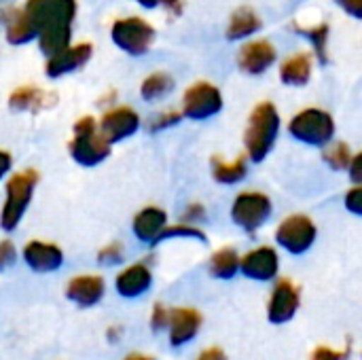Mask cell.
<instances>
[{
	"label": "cell",
	"mask_w": 362,
	"mask_h": 360,
	"mask_svg": "<svg viewBox=\"0 0 362 360\" xmlns=\"http://www.w3.org/2000/svg\"><path fill=\"white\" fill-rule=\"evenodd\" d=\"M23 11L36 28L38 47L47 57L70 45L76 0H28Z\"/></svg>",
	"instance_id": "obj_1"
},
{
	"label": "cell",
	"mask_w": 362,
	"mask_h": 360,
	"mask_svg": "<svg viewBox=\"0 0 362 360\" xmlns=\"http://www.w3.org/2000/svg\"><path fill=\"white\" fill-rule=\"evenodd\" d=\"M280 134V112L272 102H261L255 106L246 132H244V144L246 153L252 161H263Z\"/></svg>",
	"instance_id": "obj_2"
},
{
	"label": "cell",
	"mask_w": 362,
	"mask_h": 360,
	"mask_svg": "<svg viewBox=\"0 0 362 360\" xmlns=\"http://www.w3.org/2000/svg\"><path fill=\"white\" fill-rule=\"evenodd\" d=\"M110 142L102 136V132L98 129L95 119L91 117H83L76 121L74 125V138L70 140L68 149H70V157L85 166H98L102 163L108 155H110Z\"/></svg>",
	"instance_id": "obj_3"
},
{
	"label": "cell",
	"mask_w": 362,
	"mask_h": 360,
	"mask_svg": "<svg viewBox=\"0 0 362 360\" xmlns=\"http://www.w3.org/2000/svg\"><path fill=\"white\" fill-rule=\"evenodd\" d=\"M38 172L36 170H23L19 174H13L6 182V197H4V206L0 212V227L4 231H13L21 216L25 214L32 195H34V187L38 185Z\"/></svg>",
	"instance_id": "obj_4"
},
{
	"label": "cell",
	"mask_w": 362,
	"mask_h": 360,
	"mask_svg": "<svg viewBox=\"0 0 362 360\" xmlns=\"http://www.w3.org/2000/svg\"><path fill=\"white\" fill-rule=\"evenodd\" d=\"M288 132H291L293 138H297L303 144L325 146L335 136V121H333V117L327 110L305 108V110L297 112L291 119Z\"/></svg>",
	"instance_id": "obj_5"
},
{
	"label": "cell",
	"mask_w": 362,
	"mask_h": 360,
	"mask_svg": "<svg viewBox=\"0 0 362 360\" xmlns=\"http://www.w3.org/2000/svg\"><path fill=\"white\" fill-rule=\"evenodd\" d=\"M110 34H112L115 45L121 51H125V53H129L134 57L146 55L151 51L153 42H155V28L148 21H144L142 17L117 19L112 23Z\"/></svg>",
	"instance_id": "obj_6"
},
{
	"label": "cell",
	"mask_w": 362,
	"mask_h": 360,
	"mask_svg": "<svg viewBox=\"0 0 362 360\" xmlns=\"http://www.w3.org/2000/svg\"><path fill=\"white\" fill-rule=\"evenodd\" d=\"M269 214H272V202L265 193H259V191L240 193L231 208L233 223L250 233L257 231L261 225H265Z\"/></svg>",
	"instance_id": "obj_7"
},
{
	"label": "cell",
	"mask_w": 362,
	"mask_h": 360,
	"mask_svg": "<svg viewBox=\"0 0 362 360\" xmlns=\"http://www.w3.org/2000/svg\"><path fill=\"white\" fill-rule=\"evenodd\" d=\"M223 108V95L216 85L199 81L191 85L182 95V115L193 121H204L221 112Z\"/></svg>",
	"instance_id": "obj_8"
},
{
	"label": "cell",
	"mask_w": 362,
	"mask_h": 360,
	"mask_svg": "<svg viewBox=\"0 0 362 360\" xmlns=\"http://www.w3.org/2000/svg\"><path fill=\"white\" fill-rule=\"evenodd\" d=\"M276 240L284 250L293 255H303L316 242V225L305 214H293L280 223Z\"/></svg>",
	"instance_id": "obj_9"
},
{
	"label": "cell",
	"mask_w": 362,
	"mask_h": 360,
	"mask_svg": "<svg viewBox=\"0 0 362 360\" xmlns=\"http://www.w3.org/2000/svg\"><path fill=\"white\" fill-rule=\"evenodd\" d=\"M98 129L110 144H115V142H121V140L134 136L140 129V117L129 106H117L102 117Z\"/></svg>",
	"instance_id": "obj_10"
},
{
	"label": "cell",
	"mask_w": 362,
	"mask_h": 360,
	"mask_svg": "<svg viewBox=\"0 0 362 360\" xmlns=\"http://www.w3.org/2000/svg\"><path fill=\"white\" fill-rule=\"evenodd\" d=\"M278 59L276 47L269 40H250L238 53V66L246 74H263Z\"/></svg>",
	"instance_id": "obj_11"
},
{
	"label": "cell",
	"mask_w": 362,
	"mask_h": 360,
	"mask_svg": "<svg viewBox=\"0 0 362 360\" xmlns=\"http://www.w3.org/2000/svg\"><path fill=\"white\" fill-rule=\"evenodd\" d=\"M93 53V47L89 42H78V45H68L66 49H62L59 53L51 55L47 59V76L49 79H57V76H64L68 72H74L78 68H83L89 57Z\"/></svg>",
	"instance_id": "obj_12"
},
{
	"label": "cell",
	"mask_w": 362,
	"mask_h": 360,
	"mask_svg": "<svg viewBox=\"0 0 362 360\" xmlns=\"http://www.w3.org/2000/svg\"><path fill=\"white\" fill-rule=\"evenodd\" d=\"M278 267H280L278 252L274 248H269V246L255 248V250H250L248 255H244L240 259L242 274L248 276V278H252V280H261V282L276 278Z\"/></svg>",
	"instance_id": "obj_13"
},
{
	"label": "cell",
	"mask_w": 362,
	"mask_h": 360,
	"mask_svg": "<svg viewBox=\"0 0 362 360\" xmlns=\"http://www.w3.org/2000/svg\"><path fill=\"white\" fill-rule=\"evenodd\" d=\"M297 310H299V289L291 280H280L267 306L269 320L276 325L288 323L297 314Z\"/></svg>",
	"instance_id": "obj_14"
},
{
	"label": "cell",
	"mask_w": 362,
	"mask_h": 360,
	"mask_svg": "<svg viewBox=\"0 0 362 360\" xmlns=\"http://www.w3.org/2000/svg\"><path fill=\"white\" fill-rule=\"evenodd\" d=\"M23 261L30 265V269H34L38 274H47V272L59 269L64 255H62L59 246L34 240L23 248Z\"/></svg>",
	"instance_id": "obj_15"
},
{
	"label": "cell",
	"mask_w": 362,
	"mask_h": 360,
	"mask_svg": "<svg viewBox=\"0 0 362 360\" xmlns=\"http://www.w3.org/2000/svg\"><path fill=\"white\" fill-rule=\"evenodd\" d=\"M170 344L172 346H182L191 342L199 327H202V316L197 310L191 308H178L170 314Z\"/></svg>",
	"instance_id": "obj_16"
},
{
	"label": "cell",
	"mask_w": 362,
	"mask_h": 360,
	"mask_svg": "<svg viewBox=\"0 0 362 360\" xmlns=\"http://www.w3.org/2000/svg\"><path fill=\"white\" fill-rule=\"evenodd\" d=\"M57 102L55 93L42 91L34 85H21L8 95V106L13 110H28V112H40L45 108H51Z\"/></svg>",
	"instance_id": "obj_17"
},
{
	"label": "cell",
	"mask_w": 362,
	"mask_h": 360,
	"mask_svg": "<svg viewBox=\"0 0 362 360\" xmlns=\"http://www.w3.org/2000/svg\"><path fill=\"white\" fill-rule=\"evenodd\" d=\"M151 282H153L151 269L144 263H136L117 276L115 286H117V293L121 297L132 299V297H140L142 293H146L151 289Z\"/></svg>",
	"instance_id": "obj_18"
},
{
	"label": "cell",
	"mask_w": 362,
	"mask_h": 360,
	"mask_svg": "<svg viewBox=\"0 0 362 360\" xmlns=\"http://www.w3.org/2000/svg\"><path fill=\"white\" fill-rule=\"evenodd\" d=\"M66 295L70 301L78 306H95L104 297V280L100 276H78L72 278L66 286Z\"/></svg>",
	"instance_id": "obj_19"
},
{
	"label": "cell",
	"mask_w": 362,
	"mask_h": 360,
	"mask_svg": "<svg viewBox=\"0 0 362 360\" xmlns=\"http://www.w3.org/2000/svg\"><path fill=\"white\" fill-rule=\"evenodd\" d=\"M168 225V214L161 208L148 206L144 210H140L134 219V233L138 240L148 242V244H157L159 233L163 231V227Z\"/></svg>",
	"instance_id": "obj_20"
},
{
	"label": "cell",
	"mask_w": 362,
	"mask_h": 360,
	"mask_svg": "<svg viewBox=\"0 0 362 360\" xmlns=\"http://www.w3.org/2000/svg\"><path fill=\"white\" fill-rule=\"evenodd\" d=\"M280 79L284 85L303 87L312 79V57L310 53H295L280 66Z\"/></svg>",
	"instance_id": "obj_21"
},
{
	"label": "cell",
	"mask_w": 362,
	"mask_h": 360,
	"mask_svg": "<svg viewBox=\"0 0 362 360\" xmlns=\"http://www.w3.org/2000/svg\"><path fill=\"white\" fill-rule=\"evenodd\" d=\"M6 40L11 45H23V42H30L34 36H36V28L34 23L30 21V17L25 15L23 8H11L6 13Z\"/></svg>",
	"instance_id": "obj_22"
},
{
	"label": "cell",
	"mask_w": 362,
	"mask_h": 360,
	"mask_svg": "<svg viewBox=\"0 0 362 360\" xmlns=\"http://www.w3.org/2000/svg\"><path fill=\"white\" fill-rule=\"evenodd\" d=\"M261 17L250 8V6H240L231 19H229V25H227V38L229 40H240V38H246V36H252L255 32L261 30Z\"/></svg>",
	"instance_id": "obj_23"
},
{
	"label": "cell",
	"mask_w": 362,
	"mask_h": 360,
	"mask_svg": "<svg viewBox=\"0 0 362 360\" xmlns=\"http://www.w3.org/2000/svg\"><path fill=\"white\" fill-rule=\"evenodd\" d=\"M246 172H248V163H246L244 155L233 159V161H229V163L223 161L221 157L212 159V176L221 185H235V182L246 178Z\"/></svg>",
	"instance_id": "obj_24"
},
{
	"label": "cell",
	"mask_w": 362,
	"mask_h": 360,
	"mask_svg": "<svg viewBox=\"0 0 362 360\" xmlns=\"http://www.w3.org/2000/svg\"><path fill=\"white\" fill-rule=\"evenodd\" d=\"M240 269V257L233 248H221L210 259V274L221 280H229Z\"/></svg>",
	"instance_id": "obj_25"
},
{
	"label": "cell",
	"mask_w": 362,
	"mask_h": 360,
	"mask_svg": "<svg viewBox=\"0 0 362 360\" xmlns=\"http://www.w3.org/2000/svg\"><path fill=\"white\" fill-rule=\"evenodd\" d=\"M172 89H174V79H172L168 72H153V74H148V76L142 81V85H140V95H142L146 102H153V100L165 98Z\"/></svg>",
	"instance_id": "obj_26"
},
{
	"label": "cell",
	"mask_w": 362,
	"mask_h": 360,
	"mask_svg": "<svg viewBox=\"0 0 362 360\" xmlns=\"http://www.w3.org/2000/svg\"><path fill=\"white\" fill-rule=\"evenodd\" d=\"M299 34H303L312 45H314V51L318 55V59L322 64H327V42H329V23H318L314 28H301V25H293Z\"/></svg>",
	"instance_id": "obj_27"
},
{
	"label": "cell",
	"mask_w": 362,
	"mask_h": 360,
	"mask_svg": "<svg viewBox=\"0 0 362 360\" xmlns=\"http://www.w3.org/2000/svg\"><path fill=\"white\" fill-rule=\"evenodd\" d=\"M352 157H354V155H352V151H350V146H348L346 142H335V144H331V146L322 153V159H325L335 172L348 170Z\"/></svg>",
	"instance_id": "obj_28"
},
{
	"label": "cell",
	"mask_w": 362,
	"mask_h": 360,
	"mask_svg": "<svg viewBox=\"0 0 362 360\" xmlns=\"http://www.w3.org/2000/svg\"><path fill=\"white\" fill-rule=\"evenodd\" d=\"M170 238H197L199 242H206V233L202 229H197L195 225L191 223H178V225H165L163 231L159 233V240L157 242H163V240H170Z\"/></svg>",
	"instance_id": "obj_29"
},
{
	"label": "cell",
	"mask_w": 362,
	"mask_h": 360,
	"mask_svg": "<svg viewBox=\"0 0 362 360\" xmlns=\"http://www.w3.org/2000/svg\"><path fill=\"white\" fill-rule=\"evenodd\" d=\"M180 119H182V112H180V110H165V112H161V115H157V117H153V119L148 121V132L168 129V127L180 123Z\"/></svg>",
	"instance_id": "obj_30"
},
{
	"label": "cell",
	"mask_w": 362,
	"mask_h": 360,
	"mask_svg": "<svg viewBox=\"0 0 362 360\" xmlns=\"http://www.w3.org/2000/svg\"><path fill=\"white\" fill-rule=\"evenodd\" d=\"M17 259V252H15V246L13 242L8 240H2L0 242V272H4L6 267H11Z\"/></svg>",
	"instance_id": "obj_31"
},
{
	"label": "cell",
	"mask_w": 362,
	"mask_h": 360,
	"mask_svg": "<svg viewBox=\"0 0 362 360\" xmlns=\"http://www.w3.org/2000/svg\"><path fill=\"white\" fill-rule=\"evenodd\" d=\"M346 208L352 214H362V187L356 185L346 193Z\"/></svg>",
	"instance_id": "obj_32"
},
{
	"label": "cell",
	"mask_w": 362,
	"mask_h": 360,
	"mask_svg": "<svg viewBox=\"0 0 362 360\" xmlns=\"http://www.w3.org/2000/svg\"><path fill=\"white\" fill-rule=\"evenodd\" d=\"M121 257H123V248H121V244H110V246H106V248H102L100 250V255H98V261L100 263H119L121 261Z\"/></svg>",
	"instance_id": "obj_33"
},
{
	"label": "cell",
	"mask_w": 362,
	"mask_h": 360,
	"mask_svg": "<svg viewBox=\"0 0 362 360\" xmlns=\"http://www.w3.org/2000/svg\"><path fill=\"white\" fill-rule=\"evenodd\" d=\"M350 352H337V350H331V348H316L312 360H348Z\"/></svg>",
	"instance_id": "obj_34"
},
{
	"label": "cell",
	"mask_w": 362,
	"mask_h": 360,
	"mask_svg": "<svg viewBox=\"0 0 362 360\" xmlns=\"http://www.w3.org/2000/svg\"><path fill=\"white\" fill-rule=\"evenodd\" d=\"M170 323V312L163 308V306H155V310H153V320H151V325H153V329L155 331H159V329H163L165 325Z\"/></svg>",
	"instance_id": "obj_35"
},
{
	"label": "cell",
	"mask_w": 362,
	"mask_h": 360,
	"mask_svg": "<svg viewBox=\"0 0 362 360\" xmlns=\"http://www.w3.org/2000/svg\"><path fill=\"white\" fill-rule=\"evenodd\" d=\"M348 15H352L354 19L362 17V0H335Z\"/></svg>",
	"instance_id": "obj_36"
},
{
	"label": "cell",
	"mask_w": 362,
	"mask_h": 360,
	"mask_svg": "<svg viewBox=\"0 0 362 360\" xmlns=\"http://www.w3.org/2000/svg\"><path fill=\"white\" fill-rule=\"evenodd\" d=\"M204 206H199V204H191L189 208H187V212H185V219H182V223H197V221H202L204 219Z\"/></svg>",
	"instance_id": "obj_37"
},
{
	"label": "cell",
	"mask_w": 362,
	"mask_h": 360,
	"mask_svg": "<svg viewBox=\"0 0 362 360\" xmlns=\"http://www.w3.org/2000/svg\"><path fill=\"white\" fill-rule=\"evenodd\" d=\"M361 155H354L352 157V161H350V166H348V170L346 172H350V176H352V180L354 182H361L362 174H361Z\"/></svg>",
	"instance_id": "obj_38"
},
{
	"label": "cell",
	"mask_w": 362,
	"mask_h": 360,
	"mask_svg": "<svg viewBox=\"0 0 362 360\" xmlns=\"http://www.w3.org/2000/svg\"><path fill=\"white\" fill-rule=\"evenodd\" d=\"M157 4H161L163 8H168L172 15H180L182 8H185V2L182 0H157Z\"/></svg>",
	"instance_id": "obj_39"
},
{
	"label": "cell",
	"mask_w": 362,
	"mask_h": 360,
	"mask_svg": "<svg viewBox=\"0 0 362 360\" xmlns=\"http://www.w3.org/2000/svg\"><path fill=\"white\" fill-rule=\"evenodd\" d=\"M195 360H227V356H225V352L221 348H208Z\"/></svg>",
	"instance_id": "obj_40"
},
{
	"label": "cell",
	"mask_w": 362,
	"mask_h": 360,
	"mask_svg": "<svg viewBox=\"0 0 362 360\" xmlns=\"http://www.w3.org/2000/svg\"><path fill=\"white\" fill-rule=\"evenodd\" d=\"M11 166H13V157H11V153L0 151V180L8 174Z\"/></svg>",
	"instance_id": "obj_41"
},
{
	"label": "cell",
	"mask_w": 362,
	"mask_h": 360,
	"mask_svg": "<svg viewBox=\"0 0 362 360\" xmlns=\"http://www.w3.org/2000/svg\"><path fill=\"white\" fill-rule=\"evenodd\" d=\"M125 360H153L151 356H146V354H129Z\"/></svg>",
	"instance_id": "obj_42"
},
{
	"label": "cell",
	"mask_w": 362,
	"mask_h": 360,
	"mask_svg": "<svg viewBox=\"0 0 362 360\" xmlns=\"http://www.w3.org/2000/svg\"><path fill=\"white\" fill-rule=\"evenodd\" d=\"M142 6H146V8H153V6H157V0H138Z\"/></svg>",
	"instance_id": "obj_43"
}]
</instances>
